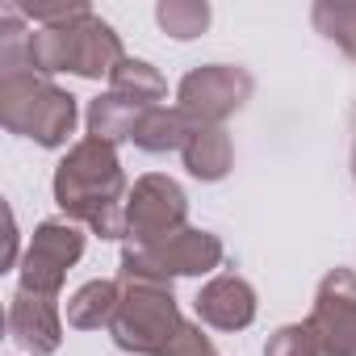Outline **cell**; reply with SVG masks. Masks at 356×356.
Segmentation results:
<instances>
[{
    "mask_svg": "<svg viewBox=\"0 0 356 356\" xmlns=\"http://www.w3.org/2000/svg\"><path fill=\"white\" fill-rule=\"evenodd\" d=\"M159 22L176 30V38H189L193 26H206V9H193V13H181V9H159Z\"/></svg>",
    "mask_w": 356,
    "mask_h": 356,
    "instance_id": "7",
    "label": "cell"
},
{
    "mask_svg": "<svg viewBox=\"0 0 356 356\" xmlns=\"http://www.w3.org/2000/svg\"><path fill=\"white\" fill-rule=\"evenodd\" d=\"M113 55H118V42H113L109 26L88 22V17L80 30L67 26V30L30 34V47H26L30 67L38 63L42 72H80V76H101Z\"/></svg>",
    "mask_w": 356,
    "mask_h": 356,
    "instance_id": "2",
    "label": "cell"
},
{
    "mask_svg": "<svg viewBox=\"0 0 356 356\" xmlns=\"http://www.w3.org/2000/svg\"><path fill=\"white\" fill-rule=\"evenodd\" d=\"M92 310H101V314L113 310V289H109V285H88V289H80L76 302L67 306V318H72L76 327H97V314H92Z\"/></svg>",
    "mask_w": 356,
    "mask_h": 356,
    "instance_id": "6",
    "label": "cell"
},
{
    "mask_svg": "<svg viewBox=\"0 0 356 356\" xmlns=\"http://www.w3.org/2000/svg\"><path fill=\"white\" fill-rule=\"evenodd\" d=\"M101 181H105V185H118V163H113L109 147H101V143H84V147H76L72 159H63L59 181H55L59 206L72 210V214H88V218H97V206H92V202H101V197L113 193V189H101ZM101 206H105V202H101Z\"/></svg>",
    "mask_w": 356,
    "mask_h": 356,
    "instance_id": "3",
    "label": "cell"
},
{
    "mask_svg": "<svg viewBox=\"0 0 356 356\" xmlns=\"http://www.w3.org/2000/svg\"><path fill=\"white\" fill-rule=\"evenodd\" d=\"M9 327H13L17 343L30 352H55L59 348V323H55V310L42 293L22 289L13 298V310H9Z\"/></svg>",
    "mask_w": 356,
    "mask_h": 356,
    "instance_id": "5",
    "label": "cell"
},
{
    "mask_svg": "<svg viewBox=\"0 0 356 356\" xmlns=\"http://www.w3.org/2000/svg\"><path fill=\"white\" fill-rule=\"evenodd\" d=\"M0 113H5V126L13 134H26V138H38L47 147L63 143L72 134V122H76V105L67 92L51 88V84H38L34 72H5L0 80Z\"/></svg>",
    "mask_w": 356,
    "mask_h": 356,
    "instance_id": "1",
    "label": "cell"
},
{
    "mask_svg": "<svg viewBox=\"0 0 356 356\" xmlns=\"http://www.w3.org/2000/svg\"><path fill=\"white\" fill-rule=\"evenodd\" d=\"M80 256V235L72 227H59V222H47L34 243H30V256H26V273H22V289L30 293H51L63 277V268Z\"/></svg>",
    "mask_w": 356,
    "mask_h": 356,
    "instance_id": "4",
    "label": "cell"
}]
</instances>
